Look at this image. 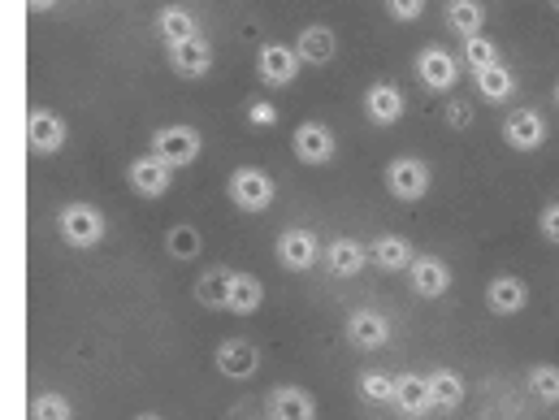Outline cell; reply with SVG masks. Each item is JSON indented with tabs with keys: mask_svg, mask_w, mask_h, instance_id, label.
<instances>
[{
	"mask_svg": "<svg viewBox=\"0 0 559 420\" xmlns=\"http://www.w3.org/2000/svg\"><path fill=\"white\" fill-rule=\"evenodd\" d=\"M555 9H559V0H555Z\"/></svg>",
	"mask_w": 559,
	"mask_h": 420,
	"instance_id": "41",
	"label": "cell"
},
{
	"mask_svg": "<svg viewBox=\"0 0 559 420\" xmlns=\"http://www.w3.org/2000/svg\"><path fill=\"white\" fill-rule=\"evenodd\" d=\"M538 230H542L546 243L559 247V204H546V208H542V213H538Z\"/></svg>",
	"mask_w": 559,
	"mask_h": 420,
	"instance_id": "36",
	"label": "cell"
},
{
	"mask_svg": "<svg viewBox=\"0 0 559 420\" xmlns=\"http://www.w3.org/2000/svg\"><path fill=\"white\" fill-rule=\"evenodd\" d=\"M135 420H161V416H156V412H143V416H135Z\"/></svg>",
	"mask_w": 559,
	"mask_h": 420,
	"instance_id": "39",
	"label": "cell"
},
{
	"mask_svg": "<svg viewBox=\"0 0 559 420\" xmlns=\"http://www.w3.org/2000/svg\"><path fill=\"white\" fill-rule=\"evenodd\" d=\"M464 61H468V70H490V65H499V48H494V39L486 35H468L464 39Z\"/></svg>",
	"mask_w": 559,
	"mask_h": 420,
	"instance_id": "30",
	"label": "cell"
},
{
	"mask_svg": "<svg viewBox=\"0 0 559 420\" xmlns=\"http://www.w3.org/2000/svg\"><path fill=\"white\" fill-rule=\"evenodd\" d=\"M369 260L377 269H386V273H403V269H412V243L408 239H399V234H382L373 247H369Z\"/></svg>",
	"mask_w": 559,
	"mask_h": 420,
	"instance_id": "22",
	"label": "cell"
},
{
	"mask_svg": "<svg viewBox=\"0 0 559 420\" xmlns=\"http://www.w3.org/2000/svg\"><path fill=\"white\" fill-rule=\"evenodd\" d=\"M156 31H161V39H169V48L187 44V39H200V26H195V18L187 9H178V5H169V9L156 13Z\"/></svg>",
	"mask_w": 559,
	"mask_h": 420,
	"instance_id": "23",
	"label": "cell"
},
{
	"mask_svg": "<svg viewBox=\"0 0 559 420\" xmlns=\"http://www.w3.org/2000/svg\"><path fill=\"white\" fill-rule=\"evenodd\" d=\"M386 191L403 204L421 200V195L429 191V165L416 161V156H395V161L386 165Z\"/></svg>",
	"mask_w": 559,
	"mask_h": 420,
	"instance_id": "4",
	"label": "cell"
},
{
	"mask_svg": "<svg viewBox=\"0 0 559 420\" xmlns=\"http://www.w3.org/2000/svg\"><path fill=\"white\" fill-rule=\"evenodd\" d=\"M269 420H317V403L299 386H278L269 395Z\"/></svg>",
	"mask_w": 559,
	"mask_h": 420,
	"instance_id": "18",
	"label": "cell"
},
{
	"mask_svg": "<svg viewBox=\"0 0 559 420\" xmlns=\"http://www.w3.org/2000/svg\"><path fill=\"white\" fill-rule=\"evenodd\" d=\"M26 143H31L35 156L61 152V143H65V122H61L57 113H48V109H35L31 117H26Z\"/></svg>",
	"mask_w": 559,
	"mask_h": 420,
	"instance_id": "11",
	"label": "cell"
},
{
	"mask_svg": "<svg viewBox=\"0 0 559 420\" xmlns=\"http://www.w3.org/2000/svg\"><path fill=\"white\" fill-rule=\"evenodd\" d=\"M364 113L373 126H395L403 117V91L395 83H373L364 91Z\"/></svg>",
	"mask_w": 559,
	"mask_h": 420,
	"instance_id": "16",
	"label": "cell"
},
{
	"mask_svg": "<svg viewBox=\"0 0 559 420\" xmlns=\"http://www.w3.org/2000/svg\"><path fill=\"white\" fill-rule=\"evenodd\" d=\"M57 230L70 247H83L87 252V247H96L104 234H109V221H104L96 204H65L57 213Z\"/></svg>",
	"mask_w": 559,
	"mask_h": 420,
	"instance_id": "1",
	"label": "cell"
},
{
	"mask_svg": "<svg viewBox=\"0 0 559 420\" xmlns=\"http://www.w3.org/2000/svg\"><path fill=\"white\" fill-rule=\"evenodd\" d=\"M408 273H412V291L421 299H442L451 291V269L434 256H416Z\"/></svg>",
	"mask_w": 559,
	"mask_h": 420,
	"instance_id": "15",
	"label": "cell"
},
{
	"mask_svg": "<svg viewBox=\"0 0 559 420\" xmlns=\"http://www.w3.org/2000/svg\"><path fill=\"white\" fill-rule=\"evenodd\" d=\"M347 338H351V347H360V351H377L390 343V321L373 308H360V312H351V321H347Z\"/></svg>",
	"mask_w": 559,
	"mask_h": 420,
	"instance_id": "12",
	"label": "cell"
},
{
	"mask_svg": "<svg viewBox=\"0 0 559 420\" xmlns=\"http://www.w3.org/2000/svg\"><path fill=\"white\" fill-rule=\"evenodd\" d=\"M447 126H455V130L473 126V104H468V100H451L447 104Z\"/></svg>",
	"mask_w": 559,
	"mask_h": 420,
	"instance_id": "37",
	"label": "cell"
},
{
	"mask_svg": "<svg viewBox=\"0 0 559 420\" xmlns=\"http://www.w3.org/2000/svg\"><path fill=\"white\" fill-rule=\"evenodd\" d=\"M200 130L195 126H161L152 135V156H161L169 169H187L200 156Z\"/></svg>",
	"mask_w": 559,
	"mask_h": 420,
	"instance_id": "3",
	"label": "cell"
},
{
	"mask_svg": "<svg viewBox=\"0 0 559 420\" xmlns=\"http://www.w3.org/2000/svg\"><path fill=\"white\" fill-rule=\"evenodd\" d=\"M486 304L494 317H516V312H525V304H529V286L512 278V273H503V278H494L486 286Z\"/></svg>",
	"mask_w": 559,
	"mask_h": 420,
	"instance_id": "14",
	"label": "cell"
},
{
	"mask_svg": "<svg viewBox=\"0 0 559 420\" xmlns=\"http://www.w3.org/2000/svg\"><path fill=\"white\" fill-rule=\"evenodd\" d=\"M447 22L464 39L468 35H481V26H486V9H481V0H451V5H447Z\"/></svg>",
	"mask_w": 559,
	"mask_h": 420,
	"instance_id": "28",
	"label": "cell"
},
{
	"mask_svg": "<svg viewBox=\"0 0 559 420\" xmlns=\"http://www.w3.org/2000/svg\"><path fill=\"white\" fill-rule=\"evenodd\" d=\"M31 420H70V399L65 395H35Z\"/></svg>",
	"mask_w": 559,
	"mask_h": 420,
	"instance_id": "33",
	"label": "cell"
},
{
	"mask_svg": "<svg viewBox=\"0 0 559 420\" xmlns=\"http://www.w3.org/2000/svg\"><path fill=\"white\" fill-rule=\"evenodd\" d=\"M325 265H330L334 278H356L369 265V247H360L356 239H334L325 247Z\"/></svg>",
	"mask_w": 559,
	"mask_h": 420,
	"instance_id": "20",
	"label": "cell"
},
{
	"mask_svg": "<svg viewBox=\"0 0 559 420\" xmlns=\"http://www.w3.org/2000/svg\"><path fill=\"white\" fill-rule=\"evenodd\" d=\"M226 195H230L234 208H243V213H265V208L273 204V195H278V187H273V178L265 174V169L243 165V169L230 174Z\"/></svg>",
	"mask_w": 559,
	"mask_h": 420,
	"instance_id": "2",
	"label": "cell"
},
{
	"mask_svg": "<svg viewBox=\"0 0 559 420\" xmlns=\"http://www.w3.org/2000/svg\"><path fill=\"white\" fill-rule=\"evenodd\" d=\"M126 182H130V191L143 195V200H161V195L174 187V169H169L161 156H135L126 169Z\"/></svg>",
	"mask_w": 559,
	"mask_h": 420,
	"instance_id": "5",
	"label": "cell"
},
{
	"mask_svg": "<svg viewBox=\"0 0 559 420\" xmlns=\"http://www.w3.org/2000/svg\"><path fill=\"white\" fill-rule=\"evenodd\" d=\"M360 395L369 403H395V377L386 373H360Z\"/></svg>",
	"mask_w": 559,
	"mask_h": 420,
	"instance_id": "32",
	"label": "cell"
},
{
	"mask_svg": "<svg viewBox=\"0 0 559 420\" xmlns=\"http://www.w3.org/2000/svg\"><path fill=\"white\" fill-rule=\"evenodd\" d=\"M247 122L269 130V126H278V109H273L269 100H247Z\"/></svg>",
	"mask_w": 559,
	"mask_h": 420,
	"instance_id": "34",
	"label": "cell"
},
{
	"mask_svg": "<svg viewBox=\"0 0 559 420\" xmlns=\"http://www.w3.org/2000/svg\"><path fill=\"white\" fill-rule=\"evenodd\" d=\"M529 395L538 403H559V364H533L529 369Z\"/></svg>",
	"mask_w": 559,
	"mask_h": 420,
	"instance_id": "29",
	"label": "cell"
},
{
	"mask_svg": "<svg viewBox=\"0 0 559 420\" xmlns=\"http://www.w3.org/2000/svg\"><path fill=\"white\" fill-rule=\"evenodd\" d=\"M230 269H208L200 282H195V299L204 308H230Z\"/></svg>",
	"mask_w": 559,
	"mask_h": 420,
	"instance_id": "27",
	"label": "cell"
},
{
	"mask_svg": "<svg viewBox=\"0 0 559 420\" xmlns=\"http://www.w3.org/2000/svg\"><path fill=\"white\" fill-rule=\"evenodd\" d=\"M429 395H434V408L438 412H455L464 403V377L455 373V369L429 373Z\"/></svg>",
	"mask_w": 559,
	"mask_h": 420,
	"instance_id": "25",
	"label": "cell"
},
{
	"mask_svg": "<svg viewBox=\"0 0 559 420\" xmlns=\"http://www.w3.org/2000/svg\"><path fill=\"white\" fill-rule=\"evenodd\" d=\"M473 78H477V91H481V96L494 100V104H503V100H512V96H516V74L507 70L503 61H499V65H490V70H477Z\"/></svg>",
	"mask_w": 559,
	"mask_h": 420,
	"instance_id": "26",
	"label": "cell"
},
{
	"mask_svg": "<svg viewBox=\"0 0 559 420\" xmlns=\"http://www.w3.org/2000/svg\"><path fill=\"white\" fill-rule=\"evenodd\" d=\"M260 369V351L247 343V338H226V343L217 347V373L230 377V382H247V377H256Z\"/></svg>",
	"mask_w": 559,
	"mask_h": 420,
	"instance_id": "10",
	"label": "cell"
},
{
	"mask_svg": "<svg viewBox=\"0 0 559 420\" xmlns=\"http://www.w3.org/2000/svg\"><path fill=\"white\" fill-rule=\"evenodd\" d=\"M395 408L403 416H429V412H438L434 408V395H429V377H416V373L395 377Z\"/></svg>",
	"mask_w": 559,
	"mask_h": 420,
	"instance_id": "17",
	"label": "cell"
},
{
	"mask_svg": "<svg viewBox=\"0 0 559 420\" xmlns=\"http://www.w3.org/2000/svg\"><path fill=\"white\" fill-rule=\"evenodd\" d=\"M503 143L516 152H538L546 143V117L538 109H512L503 117Z\"/></svg>",
	"mask_w": 559,
	"mask_h": 420,
	"instance_id": "7",
	"label": "cell"
},
{
	"mask_svg": "<svg viewBox=\"0 0 559 420\" xmlns=\"http://www.w3.org/2000/svg\"><path fill=\"white\" fill-rule=\"evenodd\" d=\"M295 52H299V61H308V65H325V61H334L338 39L330 26H304L295 39Z\"/></svg>",
	"mask_w": 559,
	"mask_h": 420,
	"instance_id": "21",
	"label": "cell"
},
{
	"mask_svg": "<svg viewBox=\"0 0 559 420\" xmlns=\"http://www.w3.org/2000/svg\"><path fill=\"white\" fill-rule=\"evenodd\" d=\"M256 74L265 87H291L299 74V52L286 44H265L256 52Z\"/></svg>",
	"mask_w": 559,
	"mask_h": 420,
	"instance_id": "8",
	"label": "cell"
},
{
	"mask_svg": "<svg viewBox=\"0 0 559 420\" xmlns=\"http://www.w3.org/2000/svg\"><path fill=\"white\" fill-rule=\"evenodd\" d=\"M317 256H321L317 234H308V230H299V226L278 234V265H282V269H291V273H308L312 265H317Z\"/></svg>",
	"mask_w": 559,
	"mask_h": 420,
	"instance_id": "9",
	"label": "cell"
},
{
	"mask_svg": "<svg viewBox=\"0 0 559 420\" xmlns=\"http://www.w3.org/2000/svg\"><path fill=\"white\" fill-rule=\"evenodd\" d=\"M169 65L182 74V78H204L213 70V48L204 39H187V44H174L169 48Z\"/></svg>",
	"mask_w": 559,
	"mask_h": 420,
	"instance_id": "19",
	"label": "cell"
},
{
	"mask_svg": "<svg viewBox=\"0 0 559 420\" xmlns=\"http://www.w3.org/2000/svg\"><path fill=\"white\" fill-rule=\"evenodd\" d=\"M386 13L395 22H416L425 13V0H386Z\"/></svg>",
	"mask_w": 559,
	"mask_h": 420,
	"instance_id": "35",
	"label": "cell"
},
{
	"mask_svg": "<svg viewBox=\"0 0 559 420\" xmlns=\"http://www.w3.org/2000/svg\"><path fill=\"white\" fill-rule=\"evenodd\" d=\"M52 5H57V0H26V9H31V13H48Z\"/></svg>",
	"mask_w": 559,
	"mask_h": 420,
	"instance_id": "38",
	"label": "cell"
},
{
	"mask_svg": "<svg viewBox=\"0 0 559 420\" xmlns=\"http://www.w3.org/2000/svg\"><path fill=\"white\" fill-rule=\"evenodd\" d=\"M265 304V286L252 273H234L230 278V308L226 312H239V317H252V312Z\"/></svg>",
	"mask_w": 559,
	"mask_h": 420,
	"instance_id": "24",
	"label": "cell"
},
{
	"mask_svg": "<svg viewBox=\"0 0 559 420\" xmlns=\"http://www.w3.org/2000/svg\"><path fill=\"white\" fill-rule=\"evenodd\" d=\"M165 247H169V256H174V260H195L204 243H200V230H195V226H174L165 234Z\"/></svg>",
	"mask_w": 559,
	"mask_h": 420,
	"instance_id": "31",
	"label": "cell"
},
{
	"mask_svg": "<svg viewBox=\"0 0 559 420\" xmlns=\"http://www.w3.org/2000/svg\"><path fill=\"white\" fill-rule=\"evenodd\" d=\"M416 78H421L429 91H438L442 96V91H451L455 78H460L455 74V57L451 52H442V48H425L421 57H416Z\"/></svg>",
	"mask_w": 559,
	"mask_h": 420,
	"instance_id": "13",
	"label": "cell"
},
{
	"mask_svg": "<svg viewBox=\"0 0 559 420\" xmlns=\"http://www.w3.org/2000/svg\"><path fill=\"white\" fill-rule=\"evenodd\" d=\"M555 104H559V83H555Z\"/></svg>",
	"mask_w": 559,
	"mask_h": 420,
	"instance_id": "40",
	"label": "cell"
},
{
	"mask_svg": "<svg viewBox=\"0 0 559 420\" xmlns=\"http://www.w3.org/2000/svg\"><path fill=\"white\" fill-rule=\"evenodd\" d=\"M291 148H295V161H304V165H330L338 143H334V130L325 122H299L291 135Z\"/></svg>",
	"mask_w": 559,
	"mask_h": 420,
	"instance_id": "6",
	"label": "cell"
}]
</instances>
